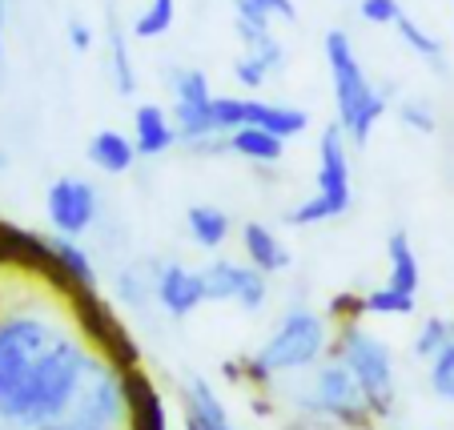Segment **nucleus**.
Listing matches in <instances>:
<instances>
[{
	"label": "nucleus",
	"instance_id": "obj_27",
	"mask_svg": "<svg viewBox=\"0 0 454 430\" xmlns=\"http://www.w3.org/2000/svg\"><path fill=\"white\" fill-rule=\"evenodd\" d=\"M169 93H173L177 105H209L214 101L209 77L201 69H173L169 73Z\"/></svg>",
	"mask_w": 454,
	"mask_h": 430
},
{
	"label": "nucleus",
	"instance_id": "obj_33",
	"mask_svg": "<svg viewBox=\"0 0 454 430\" xmlns=\"http://www.w3.org/2000/svg\"><path fill=\"white\" fill-rule=\"evenodd\" d=\"M326 318L334 326H350V322L366 318V293H334L326 306Z\"/></svg>",
	"mask_w": 454,
	"mask_h": 430
},
{
	"label": "nucleus",
	"instance_id": "obj_9",
	"mask_svg": "<svg viewBox=\"0 0 454 430\" xmlns=\"http://www.w3.org/2000/svg\"><path fill=\"white\" fill-rule=\"evenodd\" d=\"M129 422V395H125V371H117L109 358L93 350L89 358L85 382H81L77 398H73L69 414L60 426L77 430H121Z\"/></svg>",
	"mask_w": 454,
	"mask_h": 430
},
{
	"label": "nucleus",
	"instance_id": "obj_26",
	"mask_svg": "<svg viewBox=\"0 0 454 430\" xmlns=\"http://www.w3.org/2000/svg\"><path fill=\"white\" fill-rule=\"evenodd\" d=\"M173 17H177V0H149L141 17L133 20V36L137 41H157L173 28Z\"/></svg>",
	"mask_w": 454,
	"mask_h": 430
},
{
	"label": "nucleus",
	"instance_id": "obj_39",
	"mask_svg": "<svg viewBox=\"0 0 454 430\" xmlns=\"http://www.w3.org/2000/svg\"><path fill=\"white\" fill-rule=\"evenodd\" d=\"M4 165H9V157H4V153H0V169H4Z\"/></svg>",
	"mask_w": 454,
	"mask_h": 430
},
{
	"label": "nucleus",
	"instance_id": "obj_35",
	"mask_svg": "<svg viewBox=\"0 0 454 430\" xmlns=\"http://www.w3.org/2000/svg\"><path fill=\"white\" fill-rule=\"evenodd\" d=\"M398 121H403L406 129H419V133H434L438 129V117L430 113V105H422V101H403L398 105Z\"/></svg>",
	"mask_w": 454,
	"mask_h": 430
},
{
	"label": "nucleus",
	"instance_id": "obj_29",
	"mask_svg": "<svg viewBox=\"0 0 454 430\" xmlns=\"http://www.w3.org/2000/svg\"><path fill=\"white\" fill-rule=\"evenodd\" d=\"M450 338H454V318H438V314H434V318H427V322L419 326V334H414V346H411V350H414V358L430 362L446 342H450Z\"/></svg>",
	"mask_w": 454,
	"mask_h": 430
},
{
	"label": "nucleus",
	"instance_id": "obj_6",
	"mask_svg": "<svg viewBox=\"0 0 454 430\" xmlns=\"http://www.w3.org/2000/svg\"><path fill=\"white\" fill-rule=\"evenodd\" d=\"M330 358H338L346 371L358 379L366 390L374 418H390L398 398V379H395V354L378 334H370L362 322L350 326H334V342H330Z\"/></svg>",
	"mask_w": 454,
	"mask_h": 430
},
{
	"label": "nucleus",
	"instance_id": "obj_14",
	"mask_svg": "<svg viewBox=\"0 0 454 430\" xmlns=\"http://www.w3.org/2000/svg\"><path fill=\"white\" fill-rule=\"evenodd\" d=\"M125 395H129V430H169L165 422V403L157 395L153 379L141 366L125 371Z\"/></svg>",
	"mask_w": 454,
	"mask_h": 430
},
{
	"label": "nucleus",
	"instance_id": "obj_16",
	"mask_svg": "<svg viewBox=\"0 0 454 430\" xmlns=\"http://www.w3.org/2000/svg\"><path fill=\"white\" fill-rule=\"evenodd\" d=\"M230 410L206 379L185 382V430H230Z\"/></svg>",
	"mask_w": 454,
	"mask_h": 430
},
{
	"label": "nucleus",
	"instance_id": "obj_36",
	"mask_svg": "<svg viewBox=\"0 0 454 430\" xmlns=\"http://www.w3.org/2000/svg\"><path fill=\"white\" fill-rule=\"evenodd\" d=\"M358 12L366 25H398L403 4L398 0H358Z\"/></svg>",
	"mask_w": 454,
	"mask_h": 430
},
{
	"label": "nucleus",
	"instance_id": "obj_3",
	"mask_svg": "<svg viewBox=\"0 0 454 430\" xmlns=\"http://www.w3.org/2000/svg\"><path fill=\"white\" fill-rule=\"evenodd\" d=\"M65 330H73V318L60 293L52 301H44V306L0 310V398L33 371L36 358H44L52 350V342Z\"/></svg>",
	"mask_w": 454,
	"mask_h": 430
},
{
	"label": "nucleus",
	"instance_id": "obj_4",
	"mask_svg": "<svg viewBox=\"0 0 454 430\" xmlns=\"http://www.w3.org/2000/svg\"><path fill=\"white\" fill-rule=\"evenodd\" d=\"M326 65H330V77H334L338 125H342L346 141L366 145L370 133H374V125L386 117L390 93H382V89L370 85L358 52H354V41L342 33V28H330L326 33Z\"/></svg>",
	"mask_w": 454,
	"mask_h": 430
},
{
	"label": "nucleus",
	"instance_id": "obj_12",
	"mask_svg": "<svg viewBox=\"0 0 454 430\" xmlns=\"http://www.w3.org/2000/svg\"><path fill=\"white\" fill-rule=\"evenodd\" d=\"M153 301L173 322H185L193 310L206 306L201 270H189L181 262H153Z\"/></svg>",
	"mask_w": 454,
	"mask_h": 430
},
{
	"label": "nucleus",
	"instance_id": "obj_32",
	"mask_svg": "<svg viewBox=\"0 0 454 430\" xmlns=\"http://www.w3.org/2000/svg\"><path fill=\"white\" fill-rule=\"evenodd\" d=\"M214 125L222 137L249 125V97H214Z\"/></svg>",
	"mask_w": 454,
	"mask_h": 430
},
{
	"label": "nucleus",
	"instance_id": "obj_5",
	"mask_svg": "<svg viewBox=\"0 0 454 430\" xmlns=\"http://www.w3.org/2000/svg\"><path fill=\"white\" fill-rule=\"evenodd\" d=\"M294 410L306 414L314 422H330V426H354L366 430L374 422L366 390L358 387L350 371L338 358H322L314 371H306V382L294 395Z\"/></svg>",
	"mask_w": 454,
	"mask_h": 430
},
{
	"label": "nucleus",
	"instance_id": "obj_13",
	"mask_svg": "<svg viewBox=\"0 0 454 430\" xmlns=\"http://www.w3.org/2000/svg\"><path fill=\"white\" fill-rule=\"evenodd\" d=\"M241 254H246L249 266L262 270L266 278L286 274V270L294 266L290 246H286V241L278 238L270 225H262V222H246V225H241Z\"/></svg>",
	"mask_w": 454,
	"mask_h": 430
},
{
	"label": "nucleus",
	"instance_id": "obj_20",
	"mask_svg": "<svg viewBox=\"0 0 454 430\" xmlns=\"http://www.w3.org/2000/svg\"><path fill=\"white\" fill-rule=\"evenodd\" d=\"M185 230L201 250L217 254L225 246V238L233 233V217L225 214L222 206H189L185 209Z\"/></svg>",
	"mask_w": 454,
	"mask_h": 430
},
{
	"label": "nucleus",
	"instance_id": "obj_7",
	"mask_svg": "<svg viewBox=\"0 0 454 430\" xmlns=\"http://www.w3.org/2000/svg\"><path fill=\"white\" fill-rule=\"evenodd\" d=\"M354 201V185H350V149H346V133L342 125H326L322 141H317V190L314 198H306L301 206H294L286 214V222L309 230V225L334 222L350 209Z\"/></svg>",
	"mask_w": 454,
	"mask_h": 430
},
{
	"label": "nucleus",
	"instance_id": "obj_1",
	"mask_svg": "<svg viewBox=\"0 0 454 430\" xmlns=\"http://www.w3.org/2000/svg\"><path fill=\"white\" fill-rule=\"evenodd\" d=\"M93 346L77 334V326L52 342L44 358L33 362V371L0 398V418L17 430H52L65 422L81 382H85Z\"/></svg>",
	"mask_w": 454,
	"mask_h": 430
},
{
	"label": "nucleus",
	"instance_id": "obj_2",
	"mask_svg": "<svg viewBox=\"0 0 454 430\" xmlns=\"http://www.w3.org/2000/svg\"><path fill=\"white\" fill-rule=\"evenodd\" d=\"M334 342V322L326 314L309 310V306H290L270 330V338L257 346L254 354L241 358L246 366V382L254 387H270V382L286 379V374H306L330 354Z\"/></svg>",
	"mask_w": 454,
	"mask_h": 430
},
{
	"label": "nucleus",
	"instance_id": "obj_40",
	"mask_svg": "<svg viewBox=\"0 0 454 430\" xmlns=\"http://www.w3.org/2000/svg\"><path fill=\"white\" fill-rule=\"evenodd\" d=\"M52 430H77V426H52Z\"/></svg>",
	"mask_w": 454,
	"mask_h": 430
},
{
	"label": "nucleus",
	"instance_id": "obj_37",
	"mask_svg": "<svg viewBox=\"0 0 454 430\" xmlns=\"http://www.w3.org/2000/svg\"><path fill=\"white\" fill-rule=\"evenodd\" d=\"M65 33H69V44H73L77 52H89V49H93V28H89L81 17H73L69 25H65Z\"/></svg>",
	"mask_w": 454,
	"mask_h": 430
},
{
	"label": "nucleus",
	"instance_id": "obj_34",
	"mask_svg": "<svg viewBox=\"0 0 454 430\" xmlns=\"http://www.w3.org/2000/svg\"><path fill=\"white\" fill-rule=\"evenodd\" d=\"M270 73H274V69H270L262 57H254V52H241V57L233 60V77H238V85L254 89V93L270 81Z\"/></svg>",
	"mask_w": 454,
	"mask_h": 430
},
{
	"label": "nucleus",
	"instance_id": "obj_18",
	"mask_svg": "<svg viewBox=\"0 0 454 430\" xmlns=\"http://www.w3.org/2000/svg\"><path fill=\"white\" fill-rule=\"evenodd\" d=\"M137 157L141 153H137V145H133V137H125V133H117V129H101L89 141V161L101 173H109V177L129 173L137 165Z\"/></svg>",
	"mask_w": 454,
	"mask_h": 430
},
{
	"label": "nucleus",
	"instance_id": "obj_22",
	"mask_svg": "<svg viewBox=\"0 0 454 430\" xmlns=\"http://www.w3.org/2000/svg\"><path fill=\"white\" fill-rule=\"evenodd\" d=\"M49 241H52V254H57L60 270H65L69 290H77V285H97V266H93V258L85 254V246H81L77 238H60L57 233V238H49ZM65 293H60V298H65Z\"/></svg>",
	"mask_w": 454,
	"mask_h": 430
},
{
	"label": "nucleus",
	"instance_id": "obj_28",
	"mask_svg": "<svg viewBox=\"0 0 454 430\" xmlns=\"http://www.w3.org/2000/svg\"><path fill=\"white\" fill-rule=\"evenodd\" d=\"M233 9H238L241 20L249 25H262L270 28V20H298V9H294V0H233Z\"/></svg>",
	"mask_w": 454,
	"mask_h": 430
},
{
	"label": "nucleus",
	"instance_id": "obj_30",
	"mask_svg": "<svg viewBox=\"0 0 454 430\" xmlns=\"http://www.w3.org/2000/svg\"><path fill=\"white\" fill-rule=\"evenodd\" d=\"M395 28H398V36H403V41L411 44V49L419 52L422 60H430V65H442V41H438V36H430L427 28L419 25V20H411V17L403 12Z\"/></svg>",
	"mask_w": 454,
	"mask_h": 430
},
{
	"label": "nucleus",
	"instance_id": "obj_15",
	"mask_svg": "<svg viewBox=\"0 0 454 430\" xmlns=\"http://www.w3.org/2000/svg\"><path fill=\"white\" fill-rule=\"evenodd\" d=\"M133 145L141 157H161L177 145V125H173V113L161 105H137L133 113Z\"/></svg>",
	"mask_w": 454,
	"mask_h": 430
},
{
	"label": "nucleus",
	"instance_id": "obj_31",
	"mask_svg": "<svg viewBox=\"0 0 454 430\" xmlns=\"http://www.w3.org/2000/svg\"><path fill=\"white\" fill-rule=\"evenodd\" d=\"M430 390H434L442 403H454V338L442 346V350L430 358Z\"/></svg>",
	"mask_w": 454,
	"mask_h": 430
},
{
	"label": "nucleus",
	"instance_id": "obj_24",
	"mask_svg": "<svg viewBox=\"0 0 454 430\" xmlns=\"http://www.w3.org/2000/svg\"><path fill=\"white\" fill-rule=\"evenodd\" d=\"M117 293L129 310H145L153 301V262H133L117 274Z\"/></svg>",
	"mask_w": 454,
	"mask_h": 430
},
{
	"label": "nucleus",
	"instance_id": "obj_19",
	"mask_svg": "<svg viewBox=\"0 0 454 430\" xmlns=\"http://www.w3.org/2000/svg\"><path fill=\"white\" fill-rule=\"evenodd\" d=\"M249 125L270 129V133H278L282 141H290V137H301V133L309 129V113L294 109V105H270V101L249 97Z\"/></svg>",
	"mask_w": 454,
	"mask_h": 430
},
{
	"label": "nucleus",
	"instance_id": "obj_17",
	"mask_svg": "<svg viewBox=\"0 0 454 430\" xmlns=\"http://www.w3.org/2000/svg\"><path fill=\"white\" fill-rule=\"evenodd\" d=\"M386 285L406 290V293H419V285H422L419 254H414L411 233L406 230H395L386 238Z\"/></svg>",
	"mask_w": 454,
	"mask_h": 430
},
{
	"label": "nucleus",
	"instance_id": "obj_11",
	"mask_svg": "<svg viewBox=\"0 0 454 430\" xmlns=\"http://www.w3.org/2000/svg\"><path fill=\"white\" fill-rule=\"evenodd\" d=\"M201 282H206V301H238L249 314H257L270 298V278L249 262L214 258L201 270Z\"/></svg>",
	"mask_w": 454,
	"mask_h": 430
},
{
	"label": "nucleus",
	"instance_id": "obj_25",
	"mask_svg": "<svg viewBox=\"0 0 454 430\" xmlns=\"http://www.w3.org/2000/svg\"><path fill=\"white\" fill-rule=\"evenodd\" d=\"M414 310H419V293L395 290V285H378L366 293V314L374 318H411Z\"/></svg>",
	"mask_w": 454,
	"mask_h": 430
},
{
	"label": "nucleus",
	"instance_id": "obj_10",
	"mask_svg": "<svg viewBox=\"0 0 454 430\" xmlns=\"http://www.w3.org/2000/svg\"><path fill=\"white\" fill-rule=\"evenodd\" d=\"M44 209H49V222L60 238H81L101 217V193L85 177H57L49 185Z\"/></svg>",
	"mask_w": 454,
	"mask_h": 430
},
{
	"label": "nucleus",
	"instance_id": "obj_38",
	"mask_svg": "<svg viewBox=\"0 0 454 430\" xmlns=\"http://www.w3.org/2000/svg\"><path fill=\"white\" fill-rule=\"evenodd\" d=\"M0 33H4V0H0Z\"/></svg>",
	"mask_w": 454,
	"mask_h": 430
},
{
	"label": "nucleus",
	"instance_id": "obj_21",
	"mask_svg": "<svg viewBox=\"0 0 454 430\" xmlns=\"http://www.w3.org/2000/svg\"><path fill=\"white\" fill-rule=\"evenodd\" d=\"M230 153L246 157L254 165H278L286 153V141L270 129H257V125H241V129L230 133Z\"/></svg>",
	"mask_w": 454,
	"mask_h": 430
},
{
	"label": "nucleus",
	"instance_id": "obj_23",
	"mask_svg": "<svg viewBox=\"0 0 454 430\" xmlns=\"http://www.w3.org/2000/svg\"><path fill=\"white\" fill-rule=\"evenodd\" d=\"M109 69H113V89L121 97L137 93V69H133V57H129V36L117 20H109Z\"/></svg>",
	"mask_w": 454,
	"mask_h": 430
},
{
	"label": "nucleus",
	"instance_id": "obj_8",
	"mask_svg": "<svg viewBox=\"0 0 454 430\" xmlns=\"http://www.w3.org/2000/svg\"><path fill=\"white\" fill-rule=\"evenodd\" d=\"M65 306H69V318L77 326V334L93 346L101 358H109L117 371H133L141 366V350L129 334V326L117 318L109 301L97 293V285H77V290L65 293Z\"/></svg>",
	"mask_w": 454,
	"mask_h": 430
}]
</instances>
